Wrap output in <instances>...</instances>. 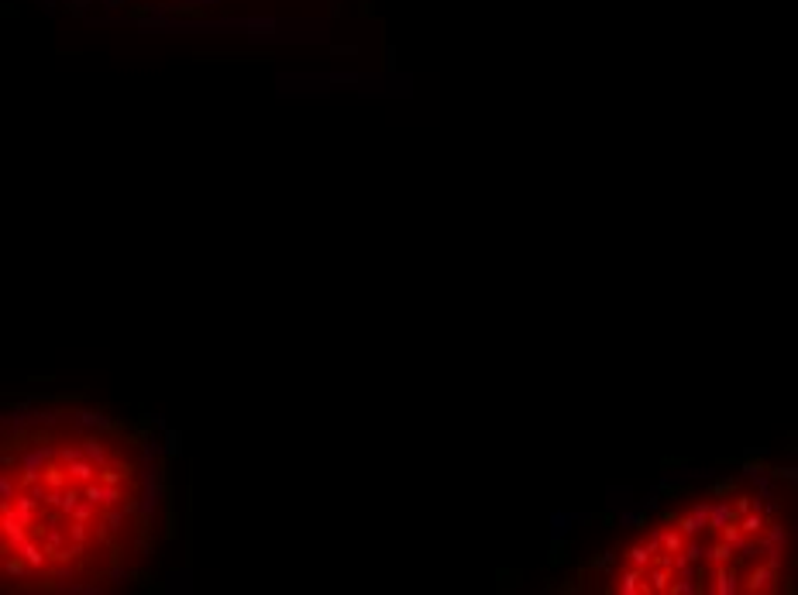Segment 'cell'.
I'll return each mask as SVG.
<instances>
[{"label":"cell","mask_w":798,"mask_h":595,"mask_svg":"<svg viewBox=\"0 0 798 595\" xmlns=\"http://www.w3.org/2000/svg\"><path fill=\"white\" fill-rule=\"evenodd\" d=\"M7 589L104 592L155 551V465L124 427L73 410L4 427Z\"/></svg>","instance_id":"cell-1"}]
</instances>
